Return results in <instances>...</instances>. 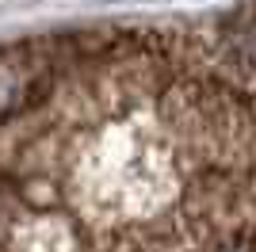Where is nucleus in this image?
Instances as JSON below:
<instances>
[{"instance_id":"1","label":"nucleus","mask_w":256,"mask_h":252,"mask_svg":"<svg viewBox=\"0 0 256 252\" xmlns=\"http://www.w3.org/2000/svg\"><path fill=\"white\" fill-rule=\"evenodd\" d=\"M0 252H256V0L4 42Z\"/></svg>"}]
</instances>
